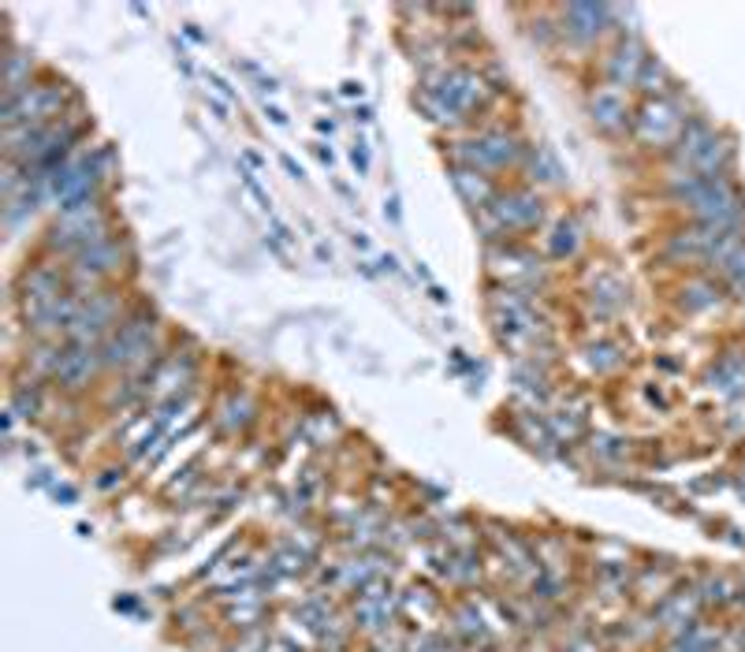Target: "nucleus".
I'll use <instances>...</instances> for the list:
<instances>
[{
	"label": "nucleus",
	"instance_id": "f257e3e1",
	"mask_svg": "<svg viewBox=\"0 0 745 652\" xmlns=\"http://www.w3.org/2000/svg\"><path fill=\"white\" fill-rule=\"evenodd\" d=\"M283 168H287L291 175H295V179H302V168H299V165H295V160H291V157H283Z\"/></svg>",
	"mask_w": 745,
	"mask_h": 652
}]
</instances>
